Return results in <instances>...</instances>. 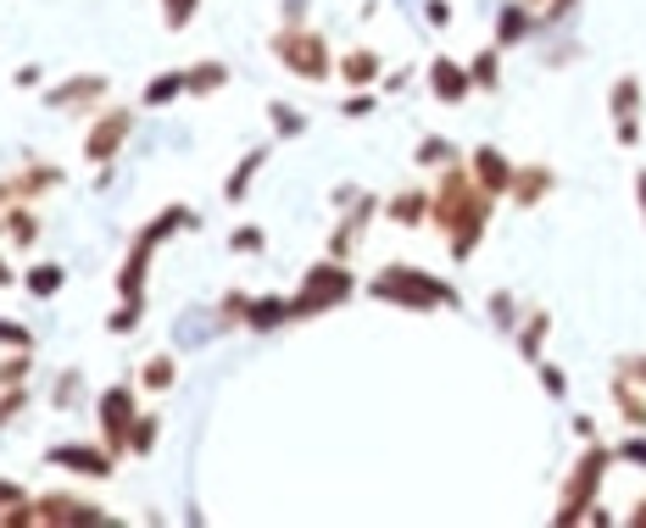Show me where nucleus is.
<instances>
[{"label": "nucleus", "mask_w": 646, "mask_h": 528, "mask_svg": "<svg viewBox=\"0 0 646 528\" xmlns=\"http://www.w3.org/2000/svg\"><path fill=\"white\" fill-rule=\"evenodd\" d=\"M607 467H613V445L585 439V450L574 456V467H568V478H563L557 511H552V522H557V528H574V522H585V517H591V506H596V495H602Z\"/></svg>", "instance_id": "nucleus-3"}, {"label": "nucleus", "mask_w": 646, "mask_h": 528, "mask_svg": "<svg viewBox=\"0 0 646 528\" xmlns=\"http://www.w3.org/2000/svg\"><path fill=\"white\" fill-rule=\"evenodd\" d=\"M635 206H640V223H646V167L635 173Z\"/></svg>", "instance_id": "nucleus-55"}, {"label": "nucleus", "mask_w": 646, "mask_h": 528, "mask_svg": "<svg viewBox=\"0 0 646 528\" xmlns=\"http://www.w3.org/2000/svg\"><path fill=\"white\" fill-rule=\"evenodd\" d=\"M268 123H273L279 140H301L306 134V112H295L290 101H268Z\"/></svg>", "instance_id": "nucleus-33"}, {"label": "nucleus", "mask_w": 646, "mask_h": 528, "mask_svg": "<svg viewBox=\"0 0 646 528\" xmlns=\"http://www.w3.org/2000/svg\"><path fill=\"white\" fill-rule=\"evenodd\" d=\"M335 73H341L352 90H374V84H380V51H369V45H363V51H346V57L335 62Z\"/></svg>", "instance_id": "nucleus-23"}, {"label": "nucleus", "mask_w": 646, "mask_h": 528, "mask_svg": "<svg viewBox=\"0 0 646 528\" xmlns=\"http://www.w3.org/2000/svg\"><path fill=\"white\" fill-rule=\"evenodd\" d=\"M140 412H145V406H140V389H134V384H107V389H101L95 417H101V445H107L112 456H129V428H134Z\"/></svg>", "instance_id": "nucleus-7"}, {"label": "nucleus", "mask_w": 646, "mask_h": 528, "mask_svg": "<svg viewBox=\"0 0 646 528\" xmlns=\"http://www.w3.org/2000/svg\"><path fill=\"white\" fill-rule=\"evenodd\" d=\"M284 323H295L290 295H251V306H245V323H240V328H251V334H273V328H284Z\"/></svg>", "instance_id": "nucleus-18"}, {"label": "nucleus", "mask_w": 646, "mask_h": 528, "mask_svg": "<svg viewBox=\"0 0 646 528\" xmlns=\"http://www.w3.org/2000/svg\"><path fill=\"white\" fill-rule=\"evenodd\" d=\"M184 229L195 234V229H201V212L173 201V206H162V212H157V217L140 229V240H151V245H168V240H173V234H184Z\"/></svg>", "instance_id": "nucleus-20"}, {"label": "nucleus", "mask_w": 646, "mask_h": 528, "mask_svg": "<svg viewBox=\"0 0 646 528\" xmlns=\"http://www.w3.org/2000/svg\"><path fill=\"white\" fill-rule=\"evenodd\" d=\"M535 34V12L524 7V0H507V7L496 12V51H513Z\"/></svg>", "instance_id": "nucleus-21"}, {"label": "nucleus", "mask_w": 646, "mask_h": 528, "mask_svg": "<svg viewBox=\"0 0 646 528\" xmlns=\"http://www.w3.org/2000/svg\"><path fill=\"white\" fill-rule=\"evenodd\" d=\"M229 68L223 62H195V68H184V95H195V101H206V95H223L229 90Z\"/></svg>", "instance_id": "nucleus-24"}, {"label": "nucleus", "mask_w": 646, "mask_h": 528, "mask_svg": "<svg viewBox=\"0 0 646 528\" xmlns=\"http://www.w3.org/2000/svg\"><path fill=\"white\" fill-rule=\"evenodd\" d=\"M535 378H541V389H546L552 400H568V378H563L552 362H535Z\"/></svg>", "instance_id": "nucleus-44"}, {"label": "nucleus", "mask_w": 646, "mask_h": 528, "mask_svg": "<svg viewBox=\"0 0 646 528\" xmlns=\"http://www.w3.org/2000/svg\"><path fill=\"white\" fill-rule=\"evenodd\" d=\"M140 317H145V295H140V301H118V312L107 317V334H118V339H123V334H134V328H140Z\"/></svg>", "instance_id": "nucleus-36"}, {"label": "nucleus", "mask_w": 646, "mask_h": 528, "mask_svg": "<svg viewBox=\"0 0 646 528\" xmlns=\"http://www.w3.org/2000/svg\"><path fill=\"white\" fill-rule=\"evenodd\" d=\"M457 156H463V151H457V140H446V134H424V145L413 151V162H418V167H435V173H441L446 162H457Z\"/></svg>", "instance_id": "nucleus-32"}, {"label": "nucleus", "mask_w": 646, "mask_h": 528, "mask_svg": "<svg viewBox=\"0 0 646 528\" xmlns=\"http://www.w3.org/2000/svg\"><path fill=\"white\" fill-rule=\"evenodd\" d=\"M306 12H312L306 0H284V7H279V18H284V23H279V29H295V23H306Z\"/></svg>", "instance_id": "nucleus-50"}, {"label": "nucleus", "mask_w": 646, "mask_h": 528, "mask_svg": "<svg viewBox=\"0 0 646 528\" xmlns=\"http://www.w3.org/2000/svg\"><path fill=\"white\" fill-rule=\"evenodd\" d=\"M29 500V489L18 484V478H0V511H12V506H23Z\"/></svg>", "instance_id": "nucleus-48"}, {"label": "nucleus", "mask_w": 646, "mask_h": 528, "mask_svg": "<svg viewBox=\"0 0 646 528\" xmlns=\"http://www.w3.org/2000/svg\"><path fill=\"white\" fill-rule=\"evenodd\" d=\"M430 95H435L441 106H463V101L474 95L468 62H457V57H435V62H430Z\"/></svg>", "instance_id": "nucleus-13"}, {"label": "nucleus", "mask_w": 646, "mask_h": 528, "mask_svg": "<svg viewBox=\"0 0 646 528\" xmlns=\"http://www.w3.org/2000/svg\"><path fill=\"white\" fill-rule=\"evenodd\" d=\"M173 384H179V356L162 351V356L140 362V389H145V395H168Z\"/></svg>", "instance_id": "nucleus-29"}, {"label": "nucleus", "mask_w": 646, "mask_h": 528, "mask_svg": "<svg viewBox=\"0 0 646 528\" xmlns=\"http://www.w3.org/2000/svg\"><path fill=\"white\" fill-rule=\"evenodd\" d=\"M574 434H579V439H596V417L579 412V417H574Z\"/></svg>", "instance_id": "nucleus-53"}, {"label": "nucleus", "mask_w": 646, "mask_h": 528, "mask_svg": "<svg viewBox=\"0 0 646 528\" xmlns=\"http://www.w3.org/2000/svg\"><path fill=\"white\" fill-rule=\"evenodd\" d=\"M513 156H502L496 145H480L474 156H468V173L480 179V190L491 195V201H507V190H513Z\"/></svg>", "instance_id": "nucleus-14"}, {"label": "nucleus", "mask_w": 646, "mask_h": 528, "mask_svg": "<svg viewBox=\"0 0 646 528\" xmlns=\"http://www.w3.org/2000/svg\"><path fill=\"white\" fill-rule=\"evenodd\" d=\"M613 134H618L624 151H635L640 145V118H613Z\"/></svg>", "instance_id": "nucleus-47"}, {"label": "nucleus", "mask_w": 646, "mask_h": 528, "mask_svg": "<svg viewBox=\"0 0 646 528\" xmlns=\"http://www.w3.org/2000/svg\"><path fill=\"white\" fill-rule=\"evenodd\" d=\"M369 295L374 301H385V306H402V312H435V306H463V295H457V284H446V278H435V273H424V267H407V262H385L380 267V278L369 284Z\"/></svg>", "instance_id": "nucleus-2"}, {"label": "nucleus", "mask_w": 646, "mask_h": 528, "mask_svg": "<svg viewBox=\"0 0 646 528\" xmlns=\"http://www.w3.org/2000/svg\"><path fill=\"white\" fill-rule=\"evenodd\" d=\"M380 212H385V201H380V195H357L352 206H341V223H335V234H330V256H341V262H346V256L357 251L363 229H369Z\"/></svg>", "instance_id": "nucleus-11"}, {"label": "nucleus", "mask_w": 646, "mask_h": 528, "mask_svg": "<svg viewBox=\"0 0 646 528\" xmlns=\"http://www.w3.org/2000/svg\"><path fill=\"white\" fill-rule=\"evenodd\" d=\"M245 306H251V295H245V290H229V295L218 301V328H234V323H245Z\"/></svg>", "instance_id": "nucleus-40"}, {"label": "nucleus", "mask_w": 646, "mask_h": 528, "mask_svg": "<svg viewBox=\"0 0 646 528\" xmlns=\"http://www.w3.org/2000/svg\"><path fill=\"white\" fill-rule=\"evenodd\" d=\"M0 345H12V351H34V334L12 317H0Z\"/></svg>", "instance_id": "nucleus-46"}, {"label": "nucleus", "mask_w": 646, "mask_h": 528, "mask_svg": "<svg viewBox=\"0 0 646 528\" xmlns=\"http://www.w3.org/2000/svg\"><path fill=\"white\" fill-rule=\"evenodd\" d=\"M357 195H363V190H357V184H341V190H335V195H330V201H335V206H352V201H357Z\"/></svg>", "instance_id": "nucleus-52"}, {"label": "nucleus", "mask_w": 646, "mask_h": 528, "mask_svg": "<svg viewBox=\"0 0 646 528\" xmlns=\"http://www.w3.org/2000/svg\"><path fill=\"white\" fill-rule=\"evenodd\" d=\"M229 251H234V256H262V251H268V234H262V223H240V229L229 234Z\"/></svg>", "instance_id": "nucleus-35"}, {"label": "nucleus", "mask_w": 646, "mask_h": 528, "mask_svg": "<svg viewBox=\"0 0 646 528\" xmlns=\"http://www.w3.org/2000/svg\"><path fill=\"white\" fill-rule=\"evenodd\" d=\"M546 334H552V317H546V312H541V306H535V312H529V317H524V328H518V334H513V339H518V356H524V362H529V367H535V362H541V345H546Z\"/></svg>", "instance_id": "nucleus-30"}, {"label": "nucleus", "mask_w": 646, "mask_h": 528, "mask_svg": "<svg viewBox=\"0 0 646 528\" xmlns=\"http://www.w3.org/2000/svg\"><path fill=\"white\" fill-rule=\"evenodd\" d=\"M107 95H112V79H107V73H73V79L51 84L40 101H46L51 112H62V118H95V112L107 106Z\"/></svg>", "instance_id": "nucleus-8"}, {"label": "nucleus", "mask_w": 646, "mask_h": 528, "mask_svg": "<svg viewBox=\"0 0 646 528\" xmlns=\"http://www.w3.org/2000/svg\"><path fill=\"white\" fill-rule=\"evenodd\" d=\"M34 522H107V506L73 500V495H29Z\"/></svg>", "instance_id": "nucleus-15"}, {"label": "nucleus", "mask_w": 646, "mask_h": 528, "mask_svg": "<svg viewBox=\"0 0 646 528\" xmlns=\"http://www.w3.org/2000/svg\"><path fill=\"white\" fill-rule=\"evenodd\" d=\"M46 461H51V467H68V473H79V478H112V473H118V456H112L107 445H79V439L51 445Z\"/></svg>", "instance_id": "nucleus-10"}, {"label": "nucleus", "mask_w": 646, "mask_h": 528, "mask_svg": "<svg viewBox=\"0 0 646 528\" xmlns=\"http://www.w3.org/2000/svg\"><path fill=\"white\" fill-rule=\"evenodd\" d=\"M607 395H613V406H618V423H624V428H646V389H640V384H629L624 373H613Z\"/></svg>", "instance_id": "nucleus-22"}, {"label": "nucleus", "mask_w": 646, "mask_h": 528, "mask_svg": "<svg viewBox=\"0 0 646 528\" xmlns=\"http://www.w3.org/2000/svg\"><path fill=\"white\" fill-rule=\"evenodd\" d=\"M607 118H640V79L635 73H618L607 84Z\"/></svg>", "instance_id": "nucleus-27"}, {"label": "nucleus", "mask_w": 646, "mask_h": 528, "mask_svg": "<svg viewBox=\"0 0 646 528\" xmlns=\"http://www.w3.org/2000/svg\"><path fill=\"white\" fill-rule=\"evenodd\" d=\"M23 378H29V351H18V356L0 362V389H12V384H23Z\"/></svg>", "instance_id": "nucleus-45"}, {"label": "nucleus", "mask_w": 646, "mask_h": 528, "mask_svg": "<svg viewBox=\"0 0 646 528\" xmlns=\"http://www.w3.org/2000/svg\"><path fill=\"white\" fill-rule=\"evenodd\" d=\"M184 95V68H173V73H157L145 90H140V106L145 112H162V106H173Z\"/></svg>", "instance_id": "nucleus-26"}, {"label": "nucleus", "mask_w": 646, "mask_h": 528, "mask_svg": "<svg viewBox=\"0 0 646 528\" xmlns=\"http://www.w3.org/2000/svg\"><path fill=\"white\" fill-rule=\"evenodd\" d=\"M134 140V106H101L90 118V134H84V162L90 167H112L123 156V145Z\"/></svg>", "instance_id": "nucleus-6"}, {"label": "nucleus", "mask_w": 646, "mask_h": 528, "mask_svg": "<svg viewBox=\"0 0 646 528\" xmlns=\"http://www.w3.org/2000/svg\"><path fill=\"white\" fill-rule=\"evenodd\" d=\"M268 156H273V145H256V151H245V156L229 167V179H223V201H229V206H240V201L251 195V184H256V173L268 167Z\"/></svg>", "instance_id": "nucleus-19"}, {"label": "nucleus", "mask_w": 646, "mask_h": 528, "mask_svg": "<svg viewBox=\"0 0 646 528\" xmlns=\"http://www.w3.org/2000/svg\"><path fill=\"white\" fill-rule=\"evenodd\" d=\"M613 461H629V467H646V428H629L618 445H613Z\"/></svg>", "instance_id": "nucleus-39"}, {"label": "nucleus", "mask_w": 646, "mask_h": 528, "mask_svg": "<svg viewBox=\"0 0 646 528\" xmlns=\"http://www.w3.org/2000/svg\"><path fill=\"white\" fill-rule=\"evenodd\" d=\"M268 51H273V62H279L284 73H295L301 84H323V79L335 73V51H330V40H323L312 23L279 29V34L268 40Z\"/></svg>", "instance_id": "nucleus-5"}, {"label": "nucleus", "mask_w": 646, "mask_h": 528, "mask_svg": "<svg viewBox=\"0 0 646 528\" xmlns=\"http://www.w3.org/2000/svg\"><path fill=\"white\" fill-rule=\"evenodd\" d=\"M51 400H57V412H79V400H84V373H79V367H68V373H62V384L51 389Z\"/></svg>", "instance_id": "nucleus-37"}, {"label": "nucleus", "mask_w": 646, "mask_h": 528, "mask_svg": "<svg viewBox=\"0 0 646 528\" xmlns=\"http://www.w3.org/2000/svg\"><path fill=\"white\" fill-rule=\"evenodd\" d=\"M151 256H157V245L151 240H129V256H123V267H118V301H140L145 295V284H151Z\"/></svg>", "instance_id": "nucleus-16"}, {"label": "nucleus", "mask_w": 646, "mask_h": 528, "mask_svg": "<svg viewBox=\"0 0 646 528\" xmlns=\"http://www.w3.org/2000/svg\"><path fill=\"white\" fill-rule=\"evenodd\" d=\"M352 295H357V273L341 256H323V262H312L301 273V290L290 295V306H295V323H306V317H323V312L346 306Z\"/></svg>", "instance_id": "nucleus-4"}, {"label": "nucleus", "mask_w": 646, "mask_h": 528, "mask_svg": "<svg viewBox=\"0 0 646 528\" xmlns=\"http://www.w3.org/2000/svg\"><path fill=\"white\" fill-rule=\"evenodd\" d=\"M385 217L391 229H424L430 223V184H407L385 201Z\"/></svg>", "instance_id": "nucleus-17"}, {"label": "nucleus", "mask_w": 646, "mask_h": 528, "mask_svg": "<svg viewBox=\"0 0 646 528\" xmlns=\"http://www.w3.org/2000/svg\"><path fill=\"white\" fill-rule=\"evenodd\" d=\"M524 7L535 12V34L541 29H568L579 18V0H524Z\"/></svg>", "instance_id": "nucleus-31"}, {"label": "nucleus", "mask_w": 646, "mask_h": 528, "mask_svg": "<svg viewBox=\"0 0 646 528\" xmlns=\"http://www.w3.org/2000/svg\"><path fill=\"white\" fill-rule=\"evenodd\" d=\"M195 12H201V0H162V23H168L173 34H184V29L195 23Z\"/></svg>", "instance_id": "nucleus-38"}, {"label": "nucleus", "mask_w": 646, "mask_h": 528, "mask_svg": "<svg viewBox=\"0 0 646 528\" xmlns=\"http://www.w3.org/2000/svg\"><path fill=\"white\" fill-rule=\"evenodd\" d=\"M62 284H68V267H62V262H34V267L23 273V290H29L34 301H51V295H62Z\"/></svg>", "instance_id": "nucleus-28"}, {"label": "nucleus", "mask_w": 646, "mask_h": 528, "mask_svg": "<svg viewBox=\"0 0 646 528\" xmlns=\"http://www.w3.org/2000/svg\"><path fill=\"white\" fill-rule=\"evenodd\" d=\"M468 79H474V95H496V90H502V51H496V45L474 51Z\"/></svg>", "instance_id": "nucleus-25"}, {"label": "nucleus", "mask_w": 646, "mask_h": 528, "mask_svg": "<svg viewBox=\"0 0 646 528\" xmlns=\"http://www.w3.org/2000/svg\"><path fill=\"white\" fill-rule=\"evenodd\" d=\"M12 284H18V273H12V262H7V256H0V290H12Z\"/></svg>", "instance_id": "nucleus-56"}, {"label": "nucleus", "mask_w": 646, "mask_h": 528, "mask_svg": "<svg viewBox=\"0 0 646 528\" xmlns=\"http://www.w3.org/2000/svg\"><path fill=\"white\" fill-rule=\"evenodd\" d=\"M380 112V95L374 90H352L346 101H341V118H374Z\"/></svg>", "instance_id": "nucleus-43"}, {"label": "nucleus", "mask_w": 646, "mask_h": 528, "mask_svg": "<svg viewBox=\"0 0 646 528\" xmlns=\"http://www.w3.org/2000/svg\"><path fill=\"white\" fill-rule=\"evenodd\" d=\"M23 406H29V389H23V384L0 389V428H7V423H18V417H23Z\"/></svg>", "instance_id": "nucleus-42"}, {"label": "nucleus", "mask_w": 646, "mask_h": 528, "mask_svg": "<svg viewBox=\"0 0 646 528\" xmlns=\"http://www.w3.org/2000/svg\"><path fill=\"white\" fill-rule=\"evenodd\" d=\"M485 306H491V323H496V328H518V301H513V290H496Z\"/></svg>", "instance_id": "nucleus-41"}, {"label": "nucleus", "mask_w": 646, "mask_h": 528, "mask_svg": "<svg viewBox=\"0 0 646 528\" xmlns=\"http://www.w3.org/2000/svg\"><path fill=\"white\" fill-rule=\"evenodd\" d=\"M424 23L430 29H446L452 23V0H424Z\"/></svg>", "instance_id": "nucleus-49"}, {"label": "nucleus", "mask_w": 646, "mask_h": 528, "mask_svg": "<svg viewBox=\"0 0 646 528\" xmlns=\"http://www.w3.org/2000/svg\"><path fill=\"white\" fill-rule=\"evenodd\" d=\"M157 434H162V417L157 412H140L134 428H129V456H151L157 450Z\"/></svg>", "instance_id": "nucleus-34"}, {"label": "nucleus", "mask_w": 646, "mask_h": 528, "mask_svg": "<svg viewBox=\"0 0 646 528\" xmlns=\"http://www.w3.org/2000/svg\"><path fill=\"white\" fill-rule=\"evenodd\" d=\"M552 190H557V167H546V162H518V167H513V190H507V201H513L518 212H535Z\"/></svg>", "instance_id": "nucleus-12"}, {"label": "nucleus", "mask_w": 646, "mask_h": 528, "mask_svg": "<svg viewBox=\"0 0 646 528\" xmlns=\"http://www.w3.org/2000/svg\"><path fill=\"white\" fill-rule=\"evenodd\" d=\"M68 184V173L57 167V162H23L18 173H7V179H0V206H7V201H40V195H51V190H62Z\"/></svg>", "instance_id": "nucleus-9"}, {"label": "nucleus", "mask_w": 646, "mask_h": 528, "mask_svg": "<svg viewBox=\"0 0 646 528\" xmlns=\"http://www.w3.org/2000/svg\"><path fill=\"white\" fill-rule=\"evenodd\" d=\"M624 522H629V528H646V495L629 506V517H624Z\"/></svg>", "instance_id": "nucleus-54"}, {"label": "nucleus", "mask_w": 646, "mask_h": 528, "mask_svg": "<svg viewBox=\"0 0 646 528\" xmlns=\"http://www.w3.org/2000/svg\"><path fill=\"white\" fill-rule=\"evenodd\" d=\"M491 217H496V201H491V195L480 190V179L468 173V156L446 162L441 179L430 184V223L441 229L446 256H452V262H468V256L485 245Z\"/></svg>", "instance_id": "nucleus-1"}, {"label": "nucleus", "mask_w": 646, "mask_h": 528, "mask_svg": "<svg viewBox=\"0 0 646 528\" xmlns=\"http://www.w3.org/2000/svg\"><path fill=\"white\" fill-rule=\"evenodd\" d=\"M618 373H624L629 384H640V389H646V356H624V362H618Z\"/></svg>", "instance_id": "nucleus-51"}]
</instances>
